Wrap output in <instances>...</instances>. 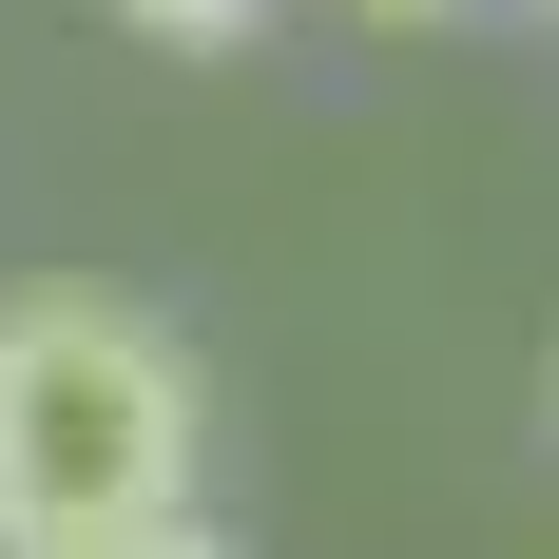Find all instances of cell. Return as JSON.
Returning <instances> with one entry per match:
<instances>
[{"label": "cell", "mask_w": 559, "mask_h": 559, "mask_svg": "<svg viewBox=\"0 0 559 559\" xmlns=\"http://www.w3.org/2000/svg\"><path fill=\"white\" fill-rule=\"evenodd\" d=\"M347 20H463V0H347Z\"/></svg>", "instance_id": "cell-4"}, {"label": "cell", "mask_w": 559, "mask_h": 559, "mask_svg": "<svg viewBox=\"0 0 559 559\" xmlns=\"http://www.w3.org/2000/svg\"><path fill=\"white\" fill-rule=\"evenodd\" d=\"M193 521V347L135 289H0V559H97Z\"/></svg>", "instance_id": "cell-1"}, {"label": "cell", "mask_w": 559, "mask_h": 559, "mask_svg": "<svg viewBox=\"0 0 559 559\" xmlns=\"http://www.w3.org/2000/svg\"><path fill=\"white\" fill-rule=\"evenodd\" d=\"M116 20H135V39H251L271 0H116Z\"/></svg>", "instance_id": "cell-2"}, {"label": "cell", "mask_w": 559, "mask_h": 559, "mask_svg": "<svg viewBox=\"0 0 559 559\" xmlns=\"http://www.w3.org/2000/svg\"><path fill=\"white\" fill-rule=\"evenodd\" d=\"M97 559H231V540H213V502H193V521H155V540H97Z\"/></svg>", "instance_id": "cell-3"}]
</instances>
